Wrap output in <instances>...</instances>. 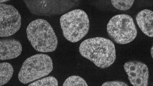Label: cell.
I'll use <instances>...</instances> for the list:
<instances>
[{
	"instance_id": "cell-1",
	"label": "cell",
	"mask_w": 153,
	"mask_h": 86,
	"mask_svg": "<svg viewBox=\"0 0 153 86\" xmlns=\"http://www.w3.org/2000/svg\"><path fill=\"white\" fill-rule=\"evenodd\" d=\"M81 55L102 69L108 67L116 58L115 46L110 40L103 37L87 39L82 42L79 48Z\"/></svg>"
},
{
	"instance_id": "cell-2",
	"label": "cell",
	"mask_w": 153,
	"mask_h": 86,
	"mask_svg": "<svg viewBox=\"0 0 153 86\" xmlns=\"http://www.w3.org/2000/svg\"><path fill=\"white\" fill-rule=\"evenodd\" d=\"M26 33L28 40L36 51L49 52L56 49L57 38L52 27L46 20L39 19L33 21L28 26Z\"/></svg>"
},
{
	"instance_id": "cell-3",
	"label": "cell",
	"mask_w": 153,
	"mask_h": 86,
	"mask_svg": "<svg viewBox=\"0 0 153 86\" xmlns=\"http://www.w3.org/2000/svg\"><path fill=\"white\" fill-rule=\"evenodd\" d=\"M60 23L64 37L72 43L80 40L89 31L88 16L81 9L73 10L63 15L60 19Z\"/></svg>"
},
{
	"instance_id": "cell-4",
	"label": "cell",
	"mask_w": 153,
	"mask_h": 86,
	"mask_svg": "<svg viewBox=\"0 0 153 86\" xmlns=\"http://www.w3.org/2000/svg\"><path fill=\"white\" fill-rule=\"evenodd\" d=\"M51 57L44 54H36L24 62L18 74L19 81L27 84L48 75L52 70Z\"/></svg>"
},
{
	"instance_id": "cell-5",
	"label": "cell",
	"mask_w": 153,
	"mask_h": 86,
	"mask_svg": "<svg viewBox=\"0 0 153 86\" xmlns=\"http://www.w3.org/2000/svg\"><path fill=\"white\" fill-rule=\"evenodd\" d=\"M107 29L110 38L116 43L122 44L133 41L137 33L132 18L126 14L117 15L112 17L107 24Z\"/></svg>"
},
{
	"instance_id": "cell-6",
	"label": "cell",
	"mask_w": 153,
	"mask_h": 86,
	"mask_svg": "<svg viewBox=\"0 0 153 86\" xmlns=\"http://www.w3.org/2000/svg\"><path fill=\"white\" fill-rule=\"evenodd\" d=\"M0 36L5 37L17 32L21 26V16L12 5L0 4Z\"/></svg>"
},
{
	"instance_id": "cell-7",
	"label": "cell",
	"mask_w": 153,
	"mask_h": 86,
	"mask_svg": "<svg viewBox=\"0 0 153 86\" xmlns=\"http://www.w3.org/2000/svg\"><path fill=\"white\" fill-rule=\"evenodd\" d=\"M124 68L130 83L133 86L148 85L149 71L145 64L138 61H130L124 64Z\"/></svg>"
},
{
	"instance_id": "cell-8",
	"label": "cell",
	"mask_w": 153,
	"mask_h": 86,
	"mask_svg": "<svg viewBox=\"0 0 153 86\" xmlns=\"http://www.w3.org/2000/svg\"><path fill=\"white\" fill-rule=\"evenodd\" d=\"M22 45L18 40L13 39H0V59L8 60L16 58L21 54Z\"/></svg>"
},
{
	"instance_id": "cell-9",
	"label": "cell",
	"mask_w": 153,
	"mask_h": 86,
	"mask_svg": "<svg viewBox=\"0 0 153 86\" xmlns=\"http://www.w3.org/2000/svg\"><path fill=\"white\" fill-rule=\"evenodd\" d=\"M153 12L150 10L145 9L138 13L136 20L139 27L146 35L153 37Z\"/></svg>"
},
{
	"instance_id": "cell-10",
	"label": "cell",
	"mask_w": 153,
	"mask_h": 86,
	"mask_svg": "<svg viewBox=\"0 0 153 86\" xmlns=\"http://www.w3.org/2000/svg\"><path fill=\"white\" fill-rule=\"evenodd\" d=\"M0 86L7 83L12 77L13 72V68L10 63L7 62L0 63Z\"/></svg>"
},
{
	"instance_id": "cell-11",
	"label": "cell",
	"mask_w": 153,
	"mask_h": 86,
	"mask_svg": "<svg viewBox=\"0 0 153 86\" xmlns=\"http://www.w3.org/2000/svg\"><path fill=\"white\" fill-rule=\"evenodd\" d=\"M64 86H88L85 81L82 78L76 75L70 76L65 81Z\"/></svg>"
},
{
	"instance_id": "cell-12",
	"label": "cell",
	"mask_w": 153,
	"mask_h": 86,
	"mask_svg": "<svg viewBox=\"0 0 153 86\" xmlns=\"http://www.w3.org/2000/svg\"><path fill=\"white\" fill-rule=\"evenodd\" d=\"M58 86V82L55 78L53 76H49L36 81L28 85V86Z\"/></svg>"
},
{
	"instance_id": "cell-13",
	"label": "cell",
	"mask_w": 153,
	"mask_h": 86,
	"mask_svg": "<svg viewBox=\"0 0 153 86\" xmlns=\"http://www.w3.org/2000/svg\"><path fill=\"white\" fill-rule=\"evenodd\" d=\"M134 0H111V3L117 9L121 11H126L132 6Z\"/></svg>"
},
{
	"instance_id": "cell-14",
	"label": "cell",
	"mask_w": 153,
	"mask_h": 86,
	"mask_svg": "<svg viewBox=\"0 0 153 86\" xmlns=\"http://www.w3.org/2000/svg\"><path fill=\"white\" fill-rule=\"evenodd\" d=\"M102 86H128V85L124 82L119 81L106 82L102 85Z\"/></svg>"
},
{
	"instance_id": "cell-15",
	"label": "cell",
	"mask_w": 153,
	"mask_h": 86,
	"mask_svg": "<svg viewBox=\"0 0 153 86\" xmlns=\"http://www.w3.org/2000/svg\"><path fill=\"white\" fill-rule=\"evenodd\" d=\"M151 54L153 58V46H152L151 49Z\"/></svg>"
}]
</instances>
